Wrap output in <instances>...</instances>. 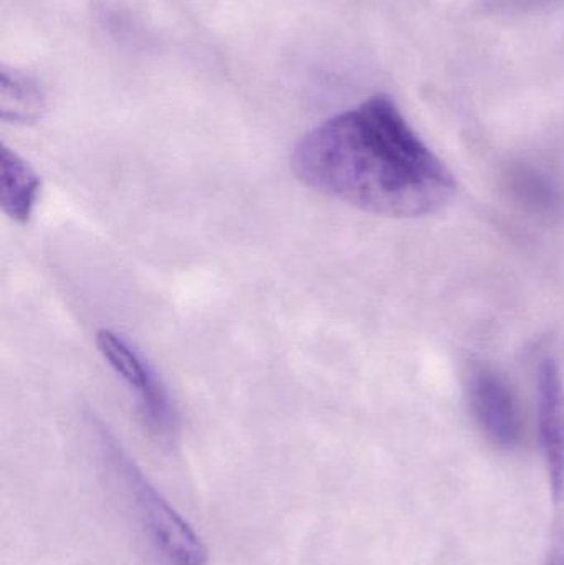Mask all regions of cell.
Instances as JSON below:
<instances>
[{
	"label": "cell",
	"mask_w": 564,
	"mask_h": 565,
	"mask_svg": "<svg viewBox=\"0 0 564 565\" xmlns=\"http://www.w3.org/2000/svg\"><path fill=\"white\" fill-rule=\"evenodd\" d=\"M539 427L543 457L555 503L564 501V385L553 359L539 369Z\"/></svg>",
	"instance_id": "5"
},
{
	"label": "cell",
	"mask_w": 564,
	"mask_h": 565,
	"mask_svg": "<svg viewBox=\"0 0 564 565\" xmlns=\"http://www.w3.org/2000/svg\"><path fill=\"white\" fill-rule=\"evenodd\" d=\"M291 169L307 188L386 217L434 214L457 192L453 172L386 95L371 96L301 136Z\"/></svg>",
	"instance_id": "1"
},
{
	"label": "cell",
	"mask_w": 564,
	"mask_h": 565,
	"mask_svg": "<svg viewBox=\"0 0 564 565\" xmlns=\"http://www.w3.org/2000/svg\"><path fill=\"white\" fill-rule=\"evenodd\" d=\"M543 565H564V546L560 544V546L553 547Z\"/></svg>",
	"instance_id": "8"
},
{
	"label": "cell",
	"mask_w": 564,
	"mask_h": 565,
	"mask_svg": "<svg viewBox=\"0 0 564 565\" xmlns=\"http://www.w3.org/2000/svg\"><path fill=\"white\" fill-rule=\"evenodd\" d=\"M469 401L473 418L487 440L502 450L522 444L523 422L509 382L496 369L473 365L469 374Z\"/></svg>",
	"instance_id": "4"
},
{
	"label": "cell",
	"mask_w": 564,
	"mask_h": 565,
	"mask_svg": "<svg viewBox=\"0 0 564 565\" xmlns=\"http://www.w3.org/2000/svg\"><path fill=\"white\" fill-rule=\"evenodd\" d=\"M42 181L39 174L15 151L2 145L0 151V204L3 214L19 224H26L39 201Z\"/></svg>",
	"instance_id": "7"
},
{
	"label": "cell",
	"mask_w": 564,
	"mask_h": 565,
	"mask_svg": "<svg viewBox=\"0 0 564 565\" xmlns=\"http://www.w3.org/2000/svg\"><path fill=\"white\" fill-rule=\"evenodd\" d=\"M96 345L109 367L135 394L142 420L151 434L161 440H172L178 431V412L161 377L156 374L145 355L131 342L109 329L98 331Z\"/></svg>",
	"instance_id": "3"
},
{
	"label": "cell",
	"mask_w": 564,
	"mask_h": 565,
	"mask_svg": "<svg viewBox=\"0 0 564 565\" xmlns=\"http://www.w3.org/2000/svg\"><path fill=\"white\" fill-rule=\"evenodd\" d=\"M46 92L35 76L17 66H0V116L15 126L35 125L46 111Z\"/></svg>",
	"instance_id": "6"
},
{
	"label": "cell",
	"mask_w": 564,
	"mask_h": 565,
	"mask_svg": "<svg viewBox=\"0 0 564 565\" xmlns=\"http://www.w3.org/2000/svg\"><path fill=\"white\" fill-rule=\"evenodd\" d=\"M99 445L149 543L168 565H205L207 550L194 527L168 503L135 461L99 427Z\"/></svg>",
	"instance_id": "2"
}]
</instances>
